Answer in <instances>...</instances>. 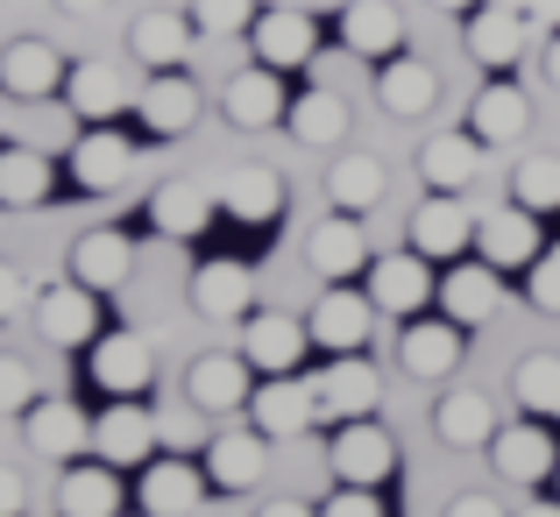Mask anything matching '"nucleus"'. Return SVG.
Segmentation results:
<instances>
[{
	"mask_svg": "<svg viewBox=\"0 0 560 517\" xmlns=\"http://www.w3.org/2000/svg\"><path fill=\"white\" fill-rule=\"evenodd\" d=\"M313 404L327 425H348V419H370V411L383 404V376L362 354H334L327 368L313 376Z\"/></svg>",
	"mask_w": 560,
	"mask_h": 517,
	"instance_id": "obj_1",
	"label": "nucleus"
},
{
	"mask_svg": "<svg viewBox=\"0 0 560 517\" xmlns=\"http://www.w3.org/2000/svg\"><path fill=\"white\" fill-rule=\"evenodd\" d=\"M327 468L341 482H355V490H376L397 468V439L383 433L376 419H348V425H334V439H327Z\"/></svg>",
	"mask_w": 560,
	"mask_h": 517,
	"instance_id": "obj_2",
	"label": "nucleus"
},
{
	"mask_svg": "<svg viewBox=\"0 0 560 517\" xmlns=\"http://www.w3.org/2000/svg\"><path fill=\"white\" fill-rule=\"evenodd\" d=\"M476 248H482V262L490 270H533L539 262V213L533 205H497V213H482L476 220Z\"/></svg>",
	"mask_w": 560,
	"mask_h": 517,
	"instance_id": "obj_3",
	"label": "nucleus"
},
{
	"mask_svg": "<svg viewBox=\"0 0 560 517\" xmlns=\"http://www.w3.org/2000/svg\"><path fill=\"white\" fill-rule=\"evenodd\" d=\"M100 291H85L79 277H71V284H50V291H36V333L50 348H93L100 341Z\"/></svg>",
	"mask_w": 560,
	"mask_h": 517,
	"instance_id": "obj_4",
	"label": "nucleus"
},
{
	"mask_svg": "<svg viewBox=\"0 0 560 517\" xmlns=\"http://www.w3.org/2000/svg\"><path fill=\"white\" fill-rule=\"evenodd\" d=\"M305 327H313V341L327 354H362V341L376 333V305H370V291L334 284V291H319V305H313Z\"/></svg>",
	"mask_w": 560,
	"mask_h": 517,
	"instance_id": "obj_5",
	"label": "nucleus"
},
{
	"mask_svg": "<svg viewBox=\"0 0 560 517\" xmlns=\"http://www.w3.org/2000/svg\"><path fill=\"white\" fill-rule=\"evenodd\" d=\"M93 454L107 468H142L156 454V411H142L136 397H114L107 419H93Z\"/></svg>",
	"mask_w": 560,
	"mask_h": 517,
	"instance_id": "obj_6",
	"label": "nucleus"
},
{
	"mask_svg": "<svg viewBox=\"0 0 560 517\" xmlns=\"http://www.w3.org/2000/svg\"><path fill=\"white\" fill-rule=\"evenodd\" d=\"M191 313L213 319V327L248 319L256 313V270H242V262H199L191 270Z\"/></svg>",
	"mask_w": 560,
	"mask_h": 517,
	"instance_id": "obj_7",
	"label": "nucleus"
},
{
	"mask_svg": "<svg viewBox=\"0 0 560 517\" xmlns=\"http://www.w3.org/2000/svg\"><path fill=\"white\" fill-rule=\"evenodd\" d=\"M220 114H228L234 128H248V136L277 128V121L291 114V99H284V71H270V64L234 71V79H228V93H220Z\"/></svg>",
	"mask_w": 560,
	"mask_h": 517,
	"instance_id": "obj_8",
	"label": "nucleus"
},
{
	"mask_svg": "<svg viewBox=\"0 0 560 517\" xmlns=\"http://www.w3.org/2000/svg\"><path fill=\"white\" fill-rule=\"evenodd\" d=\"M305 348H313V327H299V319H284V313H248L242 354L256 362V376H291V368L305 362Z\"/></svg>",
	"mask_w": 560,
	"mask_h": 517,
	"instance_id": "obj_9",
	"label": "nucleus"
},
{
	"mask_svg": "<svg viewBox=\"0 0 560 517\" xmlns=\"http://www.w3.org/2000/svg\"><path fill=\"white\" fill-rule=\"evenodd\" d=\"M248 43H256V64L299 71V64H313L319 28H313V14H299V8H262L256 28H248Z\"/></svg>",
	"mask_w": 560,
	"mask_h": 517,
	"instance_id": "obj_10",
	"label": "nucleus"
},
{
	"mask_svg": "<svg viewBox=\"0 0 560 517\" xmlns=\"http://www.w3.org/2000/svg\"><path fill=\"white\" fill-rule=\"evenodd\" d=\"M425 298H433V270H425L419 248H411V256L370 262V305H376V313L411 319V313H425Z\"/></svg>",
	"mask_w": 560,
	"mask_h": 517,
	"instance_id": "obj_11",
	"label": "nucleus"
},
{
	"mask_svg": "<svg viewBox=\"0 0 560 517\" xmlns=\"http://www.w3.org/2000/svg\"><path fill=\"white\" fill-rule=\"evenodd\" d=\"M185 383H191V404L199 411H248V397H256V362H248V354H199Z\"/></svg>",
	"mask_w": 560,
	"mask_h": 517,
	"instance_id": "obj_12",
	"label": "nucleus"
},
{
	"mask_svg": "<svg viewBox=\"0 0 560 517\" xmlns=\"http://www.w3.org/2000/svg\"><path fill=\"white\" fill-rule=\"evenodd\" d=\"M248 419H256V433H262V439H291V433H305V425L319 419V404H313V376H305V383H291V376L256 383V397H248Z\"/></svg>",
	"mask_w": 560,
	"mask_h": 517,
	"instance_id": "obj_13",
	"label": "nucleus"
},
{
	"mask_svg": "<svg viewBox=\"0 0 560 517\" xmlns=\"http://www.w3.org/2000/svg\"><path fill=\"white\" fill-rule=\"evenodd\" d=\"M490 461H497V475H504L511 490H533V482H547L553 468H560V454H553L547 425L525 419V425H511V433L490 439Z\"/></svg>",
	"mask_w": 560,
	"mask_h": 517,
	"instance_id": "obj_14",
	"label": "nucleus"
},
{
	"mask_svg": "<svg viewBox=\"0 0 560 517\" xmlns=\"http://www.w3.org/2000/svg\"><path fill=\"white\" fill-rule=\"evenodd\" d=\"M213 205H220V213H234V220H248V227H262V220L284 213V177H277L270 164H234L213 185Z\"/></svg>",
	"mask_w": 560,
	"mask_h": 517,
	"instance_id": "obj_15",
	"label": "nucleus"
},
{
	"mask_svg": "<svg viewBox=\"0 0 560 517\" xmlns=\"http://www.w3.org/2000/svg\"><path fill=\"white\" fill-rule=\"evenodd\" d=\"M305 262H313L327 284H348L355 270H370V234H362L355 213H334L313 227V242H305Z\"/></svg>",
	"mask_w": 560,
	"mask_h": 517,
	"instance_id": "obj_16",
	"label": "nucleus"
},
{
	"mask_svg": "<svg viewBox=\"0 0 560 517\" xmlns=\"http://www.w3.org/2000/svg\"><path fill=\"white\" fill-rule=\"evenodd\" d=\"M476 242V220L454 205V191H433V199L411 213V248L425 262H462V248Z\"/></svg>",
	"mask_w": 560,
	"mask_h": 517,
	"instance_id": "obj_17",
	"label": "nucleus"
},
{
	"mask_svg": "<svg viewBox=\"0 0 560 517\" xmlns=\"http://www.w3.org/2000/svg\"><path fill=\"white\" fill-rule=\"evenodd\" d=\"M22 425H28V447L50 454V461H71V454L93 447V419H85L79 404H65V397H36V404L22 411Z\"/></svg>",
	"mask_w": 560,
	"mask_h": 517,
	"instance_id": "obj_18",
	"label": "nucleus"
},
{
	"mask_svg": "<svg viewBox=\"0 0 560 517\" xmlns=\"http://www.w3.org/2000/svg\"><path fill=\"white\" fill-rule=\"evenodd\" d=\"M57 79H65L57 43L22 36V43H8V50H0V93H8V99H50Z\"/></svg>",
	"mask_w": 560,
	"mask_h": 517,
	"instance_id": "obj_19",
	"label": "nucleus"
},
{
	"mask_svg": "<svg viewBox=\"0 0 560 517\" xmlns=\"http://www.w3.org/2000/svg\"><path fill=\"white\" fill-rule=\"evenodd\" d=\"M142 510L150 517H191L206 504V468H191V461H142Z\"/></svg>",
	"mask_w": 560,
	"mask_h": 517,
	"instance_id": "obj_20",
	"label": "nucleus"
},
{
	"mask_svg": "<svg viewBox=\"0 0 560 517\" xmlns=\"http://www.w3.org/2000/svg\"><path fill=\"white\" fill-rule=\"evenodd\" d=\"M497 305H504V284H497L490 262H454L440 277V313L454 327H482V319H497Z\"/></svg>",
	"mask_w": 560,
	"mask_h": 517,
	"instance_id": "obj_21",
	"label": "nucleus"
},
{
	"mask_svg": "<svg viewBox=\"0 0 560 517\" xmlns=\"http://www.w3.org/2000/svg\"><path fill=\"white\" fill-rule=\"evenodd\" d=\"M136 114L150 136H185L191 121H199V85L185 79V71H150V85L136 93Z\"/></svg>",
	"mask_w": 560,
	"mask_h": 517,
	"instance_id": "obj_22",
	"label": "nucleus"
},
{
	"mask_svg": "<svg viewBox=\"0 0 560 517\" xmlns=\"http://www.w3.org/2000/svg\"><path fill=\"white\" fill-rule=\"evenodd\" d=\"M191 36H199V22H191V14L150 8V14H136V28H128V50H136L150 71H178L185 50H191Z\"/></svg>",
	"mask_w": 560,
	"mask_h": 517,
	"instance_id": "obj_23",
	"label": "nucleus"
},
{
	"mask_svg": "<svg viewBox=\"0 0 560 517\" xmlns=\"http://www.w3.org/2000/svg\"><path fill=\"white\" fill-rule=\"evenodd\" d=\"M128 171H136V142H128L121 128H107V121H100L93 136H79V142H71V177H79L85 191H114Z\"/></svg>",
	"mask_w": 560,
	"mask_h": 517,
	"instance_id": "obj_24",
	"label": "nucleus"
},
{
	"mask_svg": "<svg viewBox=\"0 0 560 517\" xmlns=\"http://www.w3.org/2000/svg\"><path fill=\"white\" fill-rule=\"evenodd\" d=\"M376 99H383V114H397V121H419L425 107L440 99V79H433V64L425 57H383V71H376Z\"/></svg>",
	"mask_w": 560,
	"mask_h": 517,
	"instance_id": "obj_25",
	"label": "nucleus"
},
{
	"mask_svg": "<svg viewBox=\"0 0 560 517\" xmlns=\"http://www.w3.org/2000/svg\"><path fill=\"white\" fill-rule=\"evenodd\" d=\"M262 468H270V439H262L256 425L206 439V482H220V490H256Z\"/></svg>",
	"mask_w": 560,
	"mask_h": 517,
	"instance_id": "obj_26",
	"label": "nucleus"
},
{
	"mask_svg": "<svg viewBox=\"0 0 560 517\" xmlns=\"http://www.w3.org/2000/svg\"><path fill=\"white\" fill-rule=\"evenodd\" d=\"M454 362H462V327H454V319L405 327V341H397V368H405V376H419V383L454 376Z\"/></svg>",
	"mask_w": 560,
	"mask_h": 517,
	"instance_id": "obj_27",
	"label": "nucleus"
},
{
	"mask_svg": "<svg viewBox=\"0 0 560 517\" xmlns=\"http://www.w3.org/2000/svg\"><path fill=\"white\" fill-rule=\"evenodd\" d=\"M150 341H142V333H100L93 341V383L107 397H136L142 383H150Z\"/></svg>",
	"mask_w": 560,
	"mask_h": 517,
	"instance_id": "obj_28",
	"label": "nucleus"
},
{
	"mask_svg": "<svg viewBox=\"0 0 560 517\" xmlns=\"http://www.w3.org/2000/svg\"><path fill=\"white\" fill-rule=\"evenodd\" d=\"M128 270H136V248H128L121 227H93V234L71 242V277H79L85 291H114Z\"/></svg>",
	"mask_w": 560,
	"mask_h": 517,
	"instance_id": "obj_29",
	"label": "nucleus"
},
{
	"mask_svg": "<svg viewBox=\"0 0 560 517\" xmlns=\"http://www.w3.org/2000/svg\"><path fill=\"white\" fill-rule=\"evenodd\" d=\"M114 510H121V468L79 461L57 482V517H114Z\"/></svg>",
	"mask_w": 560,
	"mask_h": 517,
	"instance_id": "obj_30",
	"label": "nucleus"
},
{
	"mask_svg": "<svg viewBox=\"0 0 560 517\" xmlns=\"http://www.w3.org/2000/svg\"><path fill=\"white\" fill-rule=\"evenodd\" d=\"M206 220H213V199H206L199 185H185V177H171V185L150 191V227L164 234V242H199Z\"/></svg>",
	"mask_w": 560,
	"mask_h": 517,
	"instance_id": "obj_31",
	"label": "nucleus"
},
{
	"mask_svg": "<svg viewBox=\"0 0 560 517\" xmlns=\"http://www.w3.org/2000/svg\"><path fill=\"white\" fill-rule=\"evenodd\" d=\"M525 128H533V99L518 93V85H482L476 93V114H468V136L482 142V150H490V142H518Z\"/></svg>",
	"mask_w": 560,
	"mask_h": 517,
	"instance_id": "obj_32",
	"label": "nucleus"
},
{
	"mask_svg": "<svg viewBox=\"0 0 560 517\" xmlns=\"http://www.w3.org/2000/svg\"><path fill=\"white\" fill-rule=\"evenodd\" d=\"M433 433L447 439V447H490L497 439V404L482 390H447L433 404Z\"/></svg>",
	"mask_w": 560,
	"mask_h": 517,
	"instance_id": "obj_33",
	"label": "nucleus"
},
{
	"mask_svg": "<svg viewBox=\"0 0 560 517\" xmlns=\"http://www.w3.org/2000/svg\"><path fill=\"white\" fill-rule=\"evenodd\" d=\"M341 43H348L355 57H397V43H405V22H397L390 0H348Z\"/></svg>",
	"mask_w": 560,
	"mask_h": 517,
	"instance_id": "obj_34",
	"label": "nucleus"
},
{
	"mask_svg": "<svg viewBox=\"0 0 560 517\" xmlns=\"http://www.w3.org/2000/svg\"><path fill=\"white\" fill-rule=\"evenodd\" d=\"M476 171H482V142H476V136H454V128H447V136H433V142L419 150V177H425L433 191L476 185Z\"/></svg>",
	"mask_w": 560,
	"mask_h": 517,
	"instance_id": "obj_35",
	"label": "nucleus"
},
{
	"mask_svg": "<svg viewBox=\"0 0 560 517\" xmlns=\"http://www.w3.org/2000/svg\"><path fill=\"white\" fill-rule=\"evenodd\" d=\"M284 121H291V136H299L305 150H334V142L348 136V99L319 85V93H299V99H291Z\"/></svg>",
	"mask_w": 560,
	"mask_h": 517,
	"instance_id": "obj_36",
	"label": "nucleus"
},
{
	"mask_svg": "<svg viewBox=\"0 0 560 517\" xmlns=\"http://www.w3.org/2000/svg\"><path fill=\"white\" fill-rule=\"evenodd\" d=\"M468 57H476L482 71H511L518 64V22H511V8H468Z\"/></svg>",
	"mask_w": 560,
	"mask_h": 517,
	"instance_id": "obj_37",
	"label": "nucleus"
},
{
	"mask_svg": "<svg viewBox=\"0 0 560 517\" xmlns=\"http://www.w3.org/2000/svg\"><path fill=\"white\" fill-rule=\"evenodd\" d=\"M43 199H50V156L28 142L0 150V205H43Z\"/></svg>",
	"mask_w": 560,
	"mask_h": 517,
	"instance_id": "obj_38",
	"label": "nucleus"
},
{
	"mask_svg": "<svg viewBox=\"0 0 560 517\" xmlns=\"http://www.w3.org/2000/svg\"><path fill=\"white\" fill-rule=\"evenodd\" d=\"M327 199H334V213H370V205L383 199V164L376 156H334Z\"/></svg>",
	"mask_w": 560,
	"mask_h": 517,
	"instance_id": "obj_39",
	"label": "nucleus"
},
{
	"mask_svg": "<svg viewBox=\"0 0 560 517\" xmlns=\"http://www.w3.org/2000/svg\"><path fill=\"white\" fill-rule=\"evenodd\" d=\"M65 99L71 114H85V121H114V107H121V79H114V64H71L65 71Z\"/></svg>",
	"mask_w": 560,
	"mask_h": 517,
	"instance_id": "obj_40",
	"label": "nucleus"
},
{
	"mask_svg": "<svg viewBox=\"0 0 560 517\" xmlns=\"http://www.w3.org/2000/svg\"><path fill=\"white\" fill-rule=\"evenodd\" d=\"M511 390H518V404L533 411V419L560 411V354H525L518 376H511Z\"/></svg>",
	"mask_w": 560,
	"mask_h": 517,
	"instance_id": "obj_41",
	"label": "nucleus"
},
{
	"mask_svg": "<svg viewBox=\"0 0 560 517\" xmlns=\"http://www.w3.org/2000/svg\"><path fill=\"white\" fill-rule=\"evenodd\" d=\"M511 199L533 205V213H553L560 205V156H525V164L511 171Z\"/></svg>",
	"mask_w": 560,
	"mask_h": 517,
	"instance_id": "obj_42",
	"label": "nucleus"
},
{
	"mask_svg": "<svg viewBox=\"0 0 560 517\" xmlns=\"http://www.w3.org/2000/svg\"><path fill=\"white\" fill-rule=\"evenodd\" d=\"M256 0H191V22H199V36H242V28H256Z\"/></svg>",
	"mask_w": 560,
	"mask_h": 517,
	"instance_id": "obj_43",
	"label": "nucleus"
},
{
	"mask_svg": "<svg viewBox=\"0 0 560 517\" xmlns=\"http://www.w3.org/2000/svg\"><path fill=\"white\" fill-rule=\"evenodd\" d=\"M28 404H36V368L22 354H0V419H14Z\"/></svg>",
	"mask_w": 560,
	"mask_h": 517,
	"instance_id": "obj_44",
	"label": "nucleus"
},
{
	"mask_svg": "<svg viewBox=\"0 0 560 517\" xmlns=\"http://www.w3.org/2000/svg\"><path fill=\"white\" fill-rule=\"evenodd\" d=\"M533 305H539V313H560V248H539V262H533Z\"/></svg>",
	"mask_w": 560,
	"mask_h": 517,
	"instance_id": "obj_45",
	"label": "nucleus"
},
{
	"mask_svg": "<svg viewBox=\"0 0 560 517\" xmlns=\"http://www.w3.org/2000/svg\"><path fill=\"white\" fill-rule=\"evenodd\" d=\"M199 411V404H191ZM191 411H156V439H171V454H185V447H199V425H191Z\"/></svg>",
	"mask_w": 560,
	"mask_h": 517,
	"instance_id": "obj_46",
	"label": "nucleus"
},
{
	"mask_svg": "<svg viewBox=\"0 0 560 517\" xmlns=\"http://www.w3.org/2000/svg\"><path fill=\"white\" fill-rule=\"evenodd\" d=\"M22 305H36V291H28V277L14 270V262H0V327H8Z\"/></svg>",
	"mask_w": 560,
	"mask_h": 517,
	"instance_id": "obj_47",
	"label": "nucleus"
},
{
	"mask_svg": "<svg viewBox=\"0 0 560 517\" xmlns=\"http://www.w3.org/2000/svg\"><path fill=\"white\" fill-rule=\"evenodd\" d=\"M319 517H383V504L370 490H355V482H341V496H327V510Z\"/></svg>",
	"mask_w": 560,
	"mask_h": 517,
	"instance_id": "obj_48",
	"label": "nucleus"
},
{
	"mask_svg": "<svg viewBox=\"0 0 560 517\" xmlns=\"http://www.w3.org/2000/svg\"><path fill=\"white\" fill-rule=\"evenodd\" d=\"M28 510V482L14 468H0V517H22Z\"/></svg>",
	"mask_w": 560,
	"mask_h": 517,
	"instance_id": "obj_49",
	"label": "nucleus"
},
{
	"mask_svg": "<svg viewBox=\"0 0 560 517\" xmlns=\"http://www.w3.org/2000/svg\"><path fill=\"white\" fill-rule=\"evenodd\" d=\"M440 517H504V504H497V496H454Z\"/></svg>",
	"mask_w": 560,
	"mask_h": 517,
	"instance_id": "obj_50",
	"label": "nucleus"
},
{
	"mask_svg": "<svg viewBox=\"0 0 560 517\" xmlns=\"http://www.w3.org/2000/svg\"><path fill=\"white\" fill-rule=\"evenodd\" d=\"M525 22H539V28H560V0H525Z\"/></svg>",
	"mask_w": 560,
	"mask_h": 517,
	"instance_id": "obj_51",
	"label": "nucleus"
},
{
	"mask_svg": "<svg viewBox=\"0 0 560 517\" xmlns=\"http://www.w3.org/2000/svg\"><path fill=\"white\" fill-rule=\"evenodd\" d=\"M262 517H313V510H305L299 496H277V504H262Z\"/></svg>",
	"mask_w": 560,
	"mask_h": 517,
	"instance_id": "obj_52",
	"label": "nucleus"
},
{
	"mask_svg": "<svg viewBox=\"0 0 560 517\" xmlns=\"http://www.w3.org/2000/svg\"><path fill=\"white\" fill-rule=\"evenodd\" d=\"M518 517H560L553 496H533V504H518Z\"/></svg>",
	"mask_w": 560,
	"mask_h": 517,
	"instance_id": "obj_53",
	"label": "nucleus"
},
{
	"mask_svg": "<svg viewBox=\"0 0 560 517\" xmlns=\"http://www.w3.org/2000/svg\"><path fill=\"white\" fill-rule=\"evenodd\" d=\"M547 85H560V28H553V43H547Z\"/></svg>",
	"mask_w": 560,
	"mask_h": 517,
	"instance_id": "obj_54",
	"label": "nucleus"
},
{
	"mask_svg": "<svg viewBox=\"0 0 560 517\" xmlns=\"http://www.w3.org/2000/svg\"><path fill=\"white\" fill-rule=\"evenodd\" d=\"M57 8H65V14H100L107 0H57Z\"/></svg>",
	"mask_w": 560,
	"mask_h": 517,
	"instance_id": "obj_55",
	"label": "nucleus"
},
{
	"mask_svg": "<svg viewBox=\"0 0 560 517\" xmlns=\"http://www.w3.org/2000/svg\"><path fill=\"white\" fill-rule=\"evenodd\" d=\"M425 8H440V14H468L476 0H425Z\"/></svg>",
	"mask_w": 560,
	"mask_h": 517,
	"instance_id": "obj_56",
	"label": "nucleus"
},
{
	"mask_svg": "<svg viewBox=\"0 0 560 517\" xmlns=\"http://www.w3.org/2000/svg\"><path fill=\"white\" fill-rule=\"evenodd\" d=\"M553 482H560V468H553Z\"/></svg>",
	"mask_w": 560,
	"mask_h": 517,
	"instance_id": "obj_57",
	"label": "nucleus"
}]
</instances>
